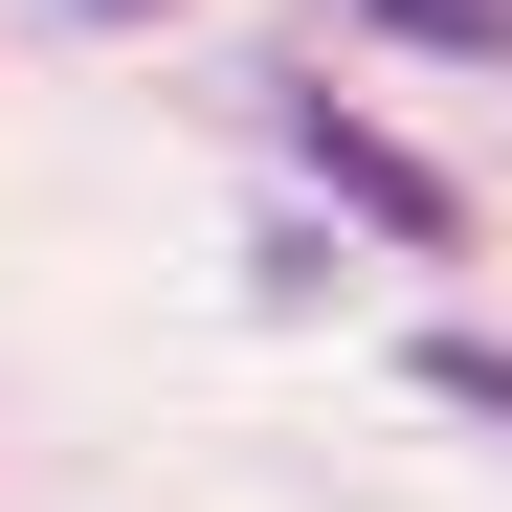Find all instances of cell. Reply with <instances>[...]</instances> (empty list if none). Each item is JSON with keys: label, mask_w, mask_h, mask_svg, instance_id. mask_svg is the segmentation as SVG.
<instances>
[{"label": "cell", "mask_w": 512, "mask_h": 512, "mask_svg": "<svg viewBox=\"0 0 512 512\" xmlns=\"http://www.w3.org/2000/svg\"><path fill=\"white\" fill-rule=\"evenodd\" d=\"M312 179H334V201H357L379 245H468V201H446V179H423V156H401V134H357V112H312Z\"/></svg>", "instance_id": "cell-1"}, {"label": "cell", "mask_w": 512, "mask_h": 512, "mask_svg": "<svg viewBox=\"0 0 512 512\" xmlns=\"http://www.w3.org/2000/svg\"><path fill=\"white\" fill-rule=\"evenodd\" d=\"M67 23H156V0H67Z\"/></svg>", "instance_id": "cell-4"}, {"label": "cell", "mask_w": 512, "mask_h": 512, "mask_svg": "<svg viewBox=\"0 0 512 512\" xmlns=\"http://www.w3.org/2000/svg\"><path fill=\"white\" fill-rule=\"evenodd\" d=\"M423 379H446V401H490V423H512V357H490V334H446V357H423Z\"/></svg>", "instance_id": "cell-3"}, {"label": "cell", "mask_w": 512, "mask_h": 512, "mask_svg": "<svg viewBox=\"0 0 512 512\" xmlns=\"http://www.w3.org/2000/svg\"><path fill=\"white\" fill-rule=\"evenodd\" d=\"M357 23H401V45H468V67H512V0H357Z\"/></svg>", "instance_id": "cell-2"}]
</instances>
